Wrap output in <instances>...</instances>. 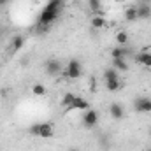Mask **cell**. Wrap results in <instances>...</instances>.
<instances>
[{
    "label": "cell",
    "mask_w": 151,
    "mask_h": 151,
    "mask_svg": "<svg viewBox=\"0 0 151 151\" xmlns=\"http://www.w3.org/2000/svg\"><path fill=\"white\" fill-rule=\"evenodd\" d=\"M81 72H83V69H81V62H79V60H70V62L67 63V69L63 70L65 77H69V79H77V77H81Z\"/></svg>",
    "instance_id": "1"
},
{
    "label": "cell",
    "mask_w": 151,
    "mask_h": 151,
    "mask_svg": "<svg viewBox=\"0 0 151 151\" xmlns=\"http://www.w3.org/2000/svg\"><path fill=\"white\" fill-rule=\"evenodd\" d=\"M97 123H99V113L95 109H86L83 114V125L86 128H93Z\"/></svg>",
    "instance_id": "2"
},
{
    "label": "cell",
    "mask_w": 151,
    "mask_h": 151,
    "mask_svg": "<svg viewBox=\"0 0 151 151\" xmlns=\"http://www.w3.org/2000/svg\"><path fill=\"white\" fill-rule=\"evenodd\" d=\"M134 109L137 113H151V99L148 97H139L134 102Z\"/></svg>",
    "instance_id": "3"
},
{
    "label": "cell",
    "mask_w": 151,
    "mask_h": 151,
    "mask_svg": "<svg viewBox=\"0 0 151 151\" xmlns=\"http://www.w3.org/2000/svg\"><path fill=\"white\" fill-rule=\"evenodd\" d=\"M63 70V67H62V62H58V60H47L46 62V72L49 76H58L60 72Z\"/></svg>",
    "instance_id": "4"
},
{
    "label": "cell",
    "mask_w": 151,
    "mask_h": 151,
    "mask_svg": "<svg viewBox=\"0 0 151 151\" xmlns=\"http://www.w3.org/2000/svg\"><path fill=\"white\" fill-rule=\"evenodd\" d=\"M109 114H111L113 119H123L125 118V109H123V106L119 102H113L109 106Z\"/></svg>",
    "instance_id": "5"
},
{
    "label": "cell",
    "mask_w": 151,
    "mask_h": 151,
    "mask_svg": "<svg viewBox=\"0 0 151 151\" xmlns=\"http://www.w3.org/2000/svg\"><path fill=\"white\" fill-rule=\"evenodd\" d=\"M53 134H55V128H53V123H39V137H42V139H49V137H53Z\"/></svg>",
    "instance_id": "6"
},
{
    "label": "cell",
    "mask_w": 151,
    "mask_h": 151,
    "mask_svg": "<svg viewBox=\"0 0 151 151\" xmlns=\"http://www.w3.org/2000/svg\"><path fill=\"white\" fill-rule=\"evenodd\" d=\"M56 18H58V12H53V11L44 9V11L40 12V16H39V23H42V25H51Z\"/></svg>",
    "instance_id": "7"
},
{
    "label": "cell",
    "mask_w": 151,
    "mask_h": 151,
    "mask_svg": "<svg viewBox=\"0 0 151 151\" xmlns=\"http://www.w3.org/2000/svg\"><path fill=\"white\" fill-rule=\"evenodd\" d=\"M151 18V4L137 5V19H150Z\"/></svg>",
    "instance_id": "8"
},
{
    "label": "cell",
    "mask_w": 151,
    "mask_h": 151,
    "mask_svg": "<svg viewBox=\"0 0 151 151\" xmlns=\"http://www.w3.org/2000/svg\"><path fill=\"white\" fill-rule=\"evenodd\" d=\"M69 109H79V111H86V109H90V104H88V100H86V99H83V97H77V95H76L74 102H72V106H70Z\"/></svg>",
    "instance_id": "9"
},
{
    "label": "cell",
    "mask_w": 151,
    "mask_h": 151,
    "mask_svg": "<svg viewBox=\"0 0 151 151\" xmlns=\"http://www.w3.org/2000/svg\"><path fill=\"white\" fill-rule=\"evenodd\" d=\"M135 62H137L139 65L151 67V53H150V51H141V53L135 56Z\"/></svg>",
    "instance_id": "10"
},
{
    "label": "cell",
    "mask_w": 151,
    "mask_h": 151,
    "mask_svg": "<svg viewBox=\"0 0 151 151\" xmlns=\"http://www.w3.org/2000/svg\"><path fill=\"white\" fill-rule=\"evenodd\" d=\"M90 23H91V28H95V30H102V28H106V25H107V21H106L104 16H93Z\"/></svg>",
    "instance_id": "11"
},
{
    "label": "cell",
    "mask_w": 151,
    "mask_h": 151,
    "mask_svg": "<svg viewBox=\"0 0 151 151\" xmlns=\"http://www.w3.org/2000/svg\"><path fill=\"white\" fill-rule=\"evenodd\" d=\"M125 19L127 21H137V5H130V7H127V11H125Z\"/></svg>",
    "instance_id": "12"
},
{
    "label": "cell",
    "mask_w": 151,
    "mask_h": 151,
    "mask_svg": "<svg viewBox=\"0 0 151 151\" xmlns=\"http://www.w3.org/2000/svg\"><path fill=\"white\" fill-rule=\"evenodd\" d=\"M113 67L118 72H127L128 70V63L125 62V58H116V60H113Z\"/></svg>",
    "instance_id": "13"
},
{
    "label": "cell",
    "mask_w": 151,
    "mask_h": 151,
    "mask_svg": "<svg viewBox=\"0 0 151 151\" xmlns=\"http://www.w3.org/2000/svg\"><path fill=\"white\" fill-rule=\"evenodd\" d=\"M74 99H76V95H74V93H70V91H69V93H65V95L62 97V100H60V106H62V107H67V109H69V107L72 106Z\"/></svg>",
    "instance_id": "14"
},
{
    "label": "cell",
    "mask_w": 151,
    "mask_h": 151,
    "mask_svg": "<svg viewBox=\"0 0 151 151\" xmlns=\"http://www.w3.org/2000/svg\"><path fill=\"white\" fill-rule=\"evenodd\" d=\"M106 88H107L111 93H114V91H119V90H121V81H119V79L106 81Z\"/></svg>",
    "instance_id": "15"
},
{
    "label": "cell",
    "mask_w": 151,
    "mask_h": 151,
    "mask_svg": "<svg viewBox=\"0 0 151 151\" xmlns=\"http://www.w3.org/2000/svg\"><path fill=\"white\" fill-rule=\"evenodd\" d=\"M104 79L106 81H113V79H119V72L114 69V67H109L104 70Z\"/></svg>",
    "instance_id": "16"
},
{
    "label": "cell",
    "mask_w": 151,
    "mask_h": 151,
    "mask_svg": "<svg viewBox=\"0 0 151 151\" xmlns=\"http://www.w3.org/2000/svg\"><path fill=\"white\" fill-rule=\"evenodd\" d=\"M23 37H19V35H16V37L12 39V42H11V51H19L21 47H23Z\"/></svg>",
    "instance_id": "17"
},
{
    "label": "cell",
    "mask_w": 151,
    "mask_h": 151,
    "mask_svg": "<svg viewBox=\"0 0 151 151\" xmlns=\"http://www.w3.org/2000/svg\"><path fill=\"white\" fill-rule=\"evenodd\" d=\"M32 93H34V95H37V97H44V95H46V86H44V84H40V83L34 84V86H32Z\"/></svg>",
    "instance_id": "18"
},
{
    "label": "cell",
    "mask_w": 151,
    "mask_h": 151,
    "mask_svg": "<svg viewBox=\"0 0 151 151\" xmlns=\"http://www.w3.org/2000/svg\"><path fill=\"white\" fill-rule=\"evenodd\" d=\"M116 42H118V46H125L128 42V34L127 32H118L116 34Z\"/></svg>",
    "instance_id": "19"
},
{
    "label": "cell",
    "mask_w": 151,
    "mask_h": 151,
    "mask_svg": "<svg viewBox=\"0 0 151 151\" xmlns=\"http://www.w3.org/2000/svg\"><path fill=\"white\" fill-rule=\"evenodd\" d=\"M125 55H127V51H125L123 47H114L113 51H111L113 60H116V58H125Z\"/></svg>",
    "instance_id": "20"
},
{
    "label": "cell",
    "mask_w": 151,
    "mask_h": 151,
    "mask_svg": "<svg viewBox=\"0 0 151 151\" xmlns=\"http://www.w3.org/2000/svg\"><path fill=\"white\" fill-rule=\"evenodd\" d=\"M49 28H51V25H42V23H37V34H39V35L47 34V32H49Z\"/></svg>",
    "instance_id": "21"
},
{
    "label": "cell",
    "mask_w": 151,
    "mask_h": 151,
    "mask_svg": "<svg viewBox=\"0 0 151 151\" xmlns=\"http://www.w3.org/2000/svg\"><path fill=\"white\" fill-rule=\"evenodd\" d=\"M100 7H102V5H100V0H90V9H91V11L97 12V11H100Z\"/></svg>",
    "instance_id": "22"
},
{
    "label": "cell",
    "mask_w": 151,
    "mask_h": 151,
    "mask_svg": "<svg viewBox=\"0 0 151 151\" xmlns=\"http://www.w3.org/2000/svg\"><path fill=\"white\" fill-rule=\"evenodd\" d=\"M30 134H32V135H37L39 134V123H35V125L30 127Z\"/></svg>",
    "instance_id": "23"
},
{
    "label": "cell",
    "mask_w": 151,
    "mask_h": 151,
    "mask_svg": "<svg viewBox=\"0 0 151 151\" xmlns=\"http://www.w3.org/2000/svg\"><path fill=\"white\" fill-rule=\"evenodd\" d=\"M141 4H151V0H139Z\"/></svg>",
    "instance_id": "24"
},
{
    "label": "cell",
    "mask_w": 151,
    "mask_h": 151,
    "mask_svg": "<svg viewBox=\"0 0 151 151\" xmlns=\"http://www.w3.org/2000/svg\"><path fill=\"white\" fill-rule=\"evenodd\" d=\"M116 2H118V4H123V2H127V0H116Z\"/></svg>",
    "instance_id": "25"
},
{
    "label": "cell",
    "mask_w": 151,
    "mask_h": 151,
    "mask_svg": "<svg viewBox=\"0 0 151 151\" xmlns=\"http://www.w3.org/2000/svg\"><path fill=\"white\" fill-rule=\"evenodd\" d=\"M2 4H7V0H0V5H2Z\"/></svg>",
    "instance_id": "26"
},
{
    "label": "cell",
    "mask_w": 151,
    "mask_h": 151,
    "mask_svg": "<svg viewBox=\"0 0 151 151\" xmlns=\"http://www.w3.org/2000/svg\"><path fill=\"white\" fill-rule=\"evenodd\" d=\"M69 151H79V150H76V148H72V150H69Z\"/></svg>",
    "instance_id": "27"
},
{
    "label": "cell",
    "mask_w": 151,
    "mask_h": 151,
    "mask_svg": "<svg viewBox=\"0 0 151 151\" xmlns=\"http://www.w3.org/2000/svg\"><path fill=\"white\" fill-rule=\"evenodd\" d=\"M58 2H62V4H63V2H65V0H58Z\"/></svg>",
    "instance_id": "28"
},
{
    "label": "cell",
    "mask_w": 151,
    "mask_h": 151,
    "mask_svg": "<svg viewBox=\"0 0 151 151\" xmlns=\"http://www.w3.org/2000/svg\"><path fill=\"white\" fill-rule=\"evenodd\" d=\"M148 151H151V150H148Z\"/></svg>",
    "instance_id": "29"
}]
</instances>
